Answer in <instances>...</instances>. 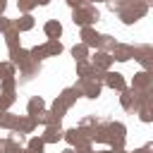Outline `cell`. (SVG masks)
<instances>
[{
    "instance_id": "1",
    "label": "cell",
    "mask_w": 153,
    "mask_h": 153,
    "mask_svg": "<svg viewBox=\"0 0 153 153\" xmlns=\"http://www.w3.org/2000/svg\"><path fill=\"white\" fill-rule=\"evenodd\" d=\"M146 12H148L146 0H127V2L122 5V10L117 12V17L122 19V24H134V22H139L141 17H146Z\"/></svg>"
},
{
    "instance_id": "2",
    "label": "cell",
    "mask_w": 153,
    "mask_h": 153,
    "mask_svg": "<svg viewBox=\"0 0 153 153\" xmlns=\"http://www.w3.org/2000/svg\"><path fill=\"white\" fill-rule=\"evenodd\" d=\"M98 19H100V12H98V7L93 2H86V5L72 10V22L76 26H93Z\"/></svg>"
},
{
    "instance_id": "3",
    "label": "cell",
    "mask_w": 153,
    "mask_h": 153,
    "mask_svg": "<svg viewBox=\"0 0 153 153\" xmlns=\"http://www.w3.org/2000/svg\"><path fill=\"white\" fill-rule=\"evenodd\" d=\"M143 100H146V93H143V91H136V88H124V91H120V105H122L127 112H136Z\"/></svg>"
},
{
    "instance_id": "4",
    "label": "cell",
    "mask_w": 153,
    "mask_h": 153,
    "mask_svg": "<svg viewBox=\"0 0 153 153\" xmlns=\"http://www.w3.org/2000/svg\"><path fill=\"white\" fill-rule=\"evenodd\" d=\"M108 129H110V141H108V146H110L112 151L124 148V143H127V127H124L122 122L110 120V122H108Z\"/></svg>"
},
{
    "instance_id": "5",
    "label": "cell",
    "mask_w": 153,
    "mask_h": 153,
    "mask_svg": "<svg viewBox=\"0 0 153 153\" xmlns=\"http://www.w3.org/2000/svg\"><path fill=\"white\" fill-rule=\"evenodd\" d=\"M72 148H76V146H84V143H93L91 141V134L86 131V129H81V127H72V129H65V136H62Z\"/></svg>"
},
{
    "instance_id": "6",
    "label": "cell",
    "mask_w": 153,
    "mask_h": 153,
    "mask_svg": "<svg viewBox=\"0 0 153 153\" xmlns=\"http://www.w3.org/2000/svg\"><path fill=\"white\" fill-rule=\"evenodd\" d=\"M100 88H103V84H98L96 79H91V76H86V79H79L76 81V91L84 96V98H98L100 96Z\"/></svg>"
},
{
    "instance_id": "7",
    "label": "cell",
    "mask_w": 153,
    "mask_h": 153,
    "mask_svg": "<svg viewBox=\"0 0 153 153\" xmlns=\"http://www.w3.org/2000/svg\"><path fill=\"white\" fill-rule=\"evenodd\" d=\"M134 60H136L143 69H151V65H153V45H148V43L134 45Z\"/></svg>"
},
{
    "instance_id": "8",
    "label": "cell",
    "mask_w": 153,
    "mask_h": 153,
    "mask_svg": "<svg viewBox=\"0 0 153 153\" xmlns=\"http://www.w3.org/2000/svg\"><path fill=\"white\" fill-rule=\"evenodd\" d=\"M108 122H110V117L98 120V124H96V129H93V134H91V141H93V143H105V146H108V141H110V129H108Z\"/></svg>"
},
{
    "instance_id": "9",
    "label": "cell",
    "mask_w": 153,
    "mask_h": 153,
    "mask_svg": "<svg viewBox=\"0 0 153 153\" xmlns=\"http://www.w3.org/2000/svg\"><path fill=\"white\" fill-rule=\"evenodd\" d=\"M10 62H12L14 67L24 69V67L31 62V55H29V50H24L22 45H17V48H10Z\"/></svg>"
},
{
    "instance_id": "10",
    "label": "cell",
    "mask_w": 153,
    "mask_h": 153,
    "mask_svg": "<svg viewBox=\"0 0 153 153\" xmlns=\"http://www.w3.org/2000/svg\"><path fill=\"white\" fill-rule=\"evenodd\" d=\"M103 86H108V88H112V91H124L127 88V81H124V76L120 74V72H105V79H103Z\"/></svg>"
},
{
    "instance_id": "11",
    "label": "cell",
    "mask_w": 153,
    "mask_h": 153,
    "mask_svg": "<svg viewBox=\"0 0 153 153\" xmlns=\"http://www.w3.org/2000/svg\"><path fill=\"white\" fill-rule=\"evenodd\" d=\"M62 136H65V129H62L60 124H48V127L43 129V134H41V139L45 141V146H48V143L62 141Z\"/></svg>"
},
{
    "instance_id": "12",
    "label": "cell",
    "mask_w": 153,
    "mask_h": 153,
    "mask_svg": "<svg viewBox=\"0 0 153 153\" xmlns=\"http://www.w3.org/2000/svg\"><path fill=\"white\" fill-rule=\"evenodd\" d=\"M112 55L110 53H105V50H96V55L91 57V65L96 67V69H103V72H108L110 67H112Z\"/></svg>"
},
{
    "instance_id": "13",
    "label": "cell",
    "mask_w": 153,
    "mask_h": 153,
    "mask_svg": "<svg viewBox=\"0 0 153 153\" xmlns=\"http://www.w3.org/2000/svg\"><path fill=\"white\" fill-rule=\"evenodd\" d=\"M38 72H41V62H29L24 69H19V76H17V84H29L33 76H38Z\"/></svg>"
},
{
    "instance_id": "14",
    "label": "cell",
    "mask_w": 153,
    "mask_h": 153,
    "mask_svg": "<svg viewBox=\"0 0 153 153\" xmlns=\"http://www.w3.org/2000/svg\"><path fill=\"white\" fill-rule=\"evenodd\" d=\"M81 43L88 45V48H98V41H100V33L93 29V26H81V33H79Z\"/></svg>"
},
{
    "instance_id": "15",
    "label": "cell",
    "mask_w": 153,
    "mask_h": 153,
    "mask_svg": "<svg viewBox=\"0 0 153 153\" xmlns=\"http://www.w3.org/2000/svg\"><path fill=\"white\" fill-rule=\"evenodd\" d=\"M110 55H112V60H117V62H127V60L134 57V45H129V43H117Z\"/></svg>"
},
{
    "instance_id": "16",
    "label": "cell",
    "mask_w": 153,
    "mask_h": 153,
    "mask_svg": "<svg viewBox=\"0 0 153 153\" xmlns=\"http://www.w3.org/2000/svg\"><path fill=\"white\" fill-rule=\"evenodd\" d=\"M151 81H153V74H151L148 69H141V72L134 74V79H131V88H136V91H146V88L151 86Z\"/></svg>"
},
{
    "instance_id": "17",
    "label": "cell",
    "mask_w": 153,
    "mask_h": 153,
    "mask_svg": "<svg viewBox=\"0 0 153 153\" xmlns=\"http://www.w3.org/2000/svg\"><path fill=\"white\" fill-rule=\"evenodd\" d=\"M36 127H38V122H36V117L33 115H19V122H17V131H22V134H33L36 131Z\"/></svg>"
},
{
    "instance_id": "18",
    "label": "cell",
    "mask_w": 153,
    "mask_h": 153,
    "mask_svg": "<svg viewBox=\"0 0 153 153\" xmlns=\"http://www.w3.org/2000/svg\"><path fill=\"white\" fill-rule=\"evenodd\" d=\"M43 33H45V38H60L62 36V24L57 19H48L43 24Z\"/></svg>"
},
{
    "instance_id": "19",
    "label": "cell",
    "mask_w": 153,
    "mask_h": 153,
    "mask_svg": "<svg viewBox=\"0 0 153 153\" xmlns=\"http://www.w3.org/2000/svg\"><path fill=\"white\" fill-rule=\"evenodd\" d=\"M79 96H81V93L76 91V86H67V88H62V91H60V96H57V98H60L67 108H72V105L76 103V98H79Z\"/></svg>"
},
{
    "instance_id": "20",
    "label": "cell",
    "mask_w": 153,
    "mask_h": 153,
    "mask_svg": "<svg viewBox=\"0 0 153 153\" xmlns=\"http://www.w3.org/2000/svg\"><path fill=\"white\" fill-rule=\"evenodd\" d=\"M19 33H22V31L14 26V19H12V24L7 26V31L2 33V36H5V43H7V48H17V45H19Z\"/></svg>"
},
{
    "instance_id": "21",
    "label": "cell",
    "mask_w": 153,
    "mask_h": 153,
    "mask_svg": "<svg viewBox=\"0 0 153 153\" xmlns=\"http://www.w3.org/2000/svg\"><path fill=\"white\" fill-rule=\"evenodd\" d=\"M33 117H36V122H38V124H43V127H48V124H60V122H62L53 110H41V112H38V115H33Z\"/></svg>"
},
{
    "instance_id": "22",
    "label": "cell",
    "mask_w": 153,
    "mask_h": 153,
    "mask_svg": "<svg viewBox=\"0 0 153 153\" xmlns=\"http://www.w3.org/2000/svg\"><path fill=\"white\" fill-rule=\"evenodd\" d=\"M136 115H139V120L141 122H153V100H143L141 105H139V110H136Z\"/></svg>"
},
{
    "instance_id": "23",
    "label": "cell",
    "mask_w": 153,
    "mask_h": 153,
    "mask_svg": "<svg viewBox=\"0 0 153 153\" xmlns=\"http://www.w3.org/2000/svg\"><path fill=\"white\" fill-rule=\"evenodd\" d=\"M14 26H17L19 31H31V29L36 26V19L31 17V12H24L19 19H14Z\"/></svg>"
},
{
    "instance_id": "24",
    "label": "cell",
    "mask_w": 153,
    "mask_h": 153,
    "mask_svg": "<svg viewBox=\"0 0 153 153\" xmlns=\"http://www.w3.org/2000/svg\"><path fill=\"white\" fill-rule=\"evenodd\" d=\"M41 110H45V100H43L41 96H31L29 103H26V112H29V115H38Z\"/></svg>"
},
{
    "instance_id": "25",
    "label": "cell",
    "mask_w": 153,
    "mask_h": 153,
    "mask_svg": "<svg viewBox=\"0 0 153 153\" xmlns=\"http://www.w3.org/2000/svg\"><path fill=\"white\" fill-rule=\"evenodd\" d=\"M43 45H45V53H48V57H57V55L65 50V48H62V43H60V38H48Z\"/></svg>"
},
{
    "instance_id": "26",
    "label": "cell",
    "mask_w": 153,
    "mask_h": 153,
    "mask_svg": "<svg viewBox=\"0 0 153 153\" xmlns=\"http://www.w3.org/2000/svg\"><path fill=\"white\" fill-rule=\"evenodd\" d=\"M88 45H84L81 41L79 43H74L72 45V57H74V62H81V60H88Z\"/></svg>"
},
{
    "instance_id": "27",
    "label": "cell",
    "mask_w": 153,
    "mask_h": 153,
    "mask_svg": "<svg viewBox=\"0 0 153 153\" xmlns=\"http://www.w3.org/2000/svg\"><path fill=\"white\" fill-rule=\"evenodd\" d=\"M117 45V41L110 36V33H100V41H98V48L96 50H105V53H112Z\"/></svg>"
},
{
    "instance_id": "28",
    "label": "cell",
    "mask_w": 153,
    "mask_h": 153,
    "mask_svg": "<svg viewBox=\"0 0 153 153\" xmlns=\"http://www.w3.org/2000/svg\"><path fill=\"white\" fill-rule=\"evenodd\" d=\"M26 151L29 153H43L45 151V141L41 136H31V139H26Z\"/></svg>"
},
{
    "instance_id": "29",
    "label": "cell",
    "mask_w": 153,
    "mask_h": 153,
    "mask_svg": "<svg viewBox=\"0 0 153 153\" xmlns=\"http://www.w3.org/2000/svg\"><path fill=\"white\" fill-rule=\"evenodd\" d=\"M93 74V65H91V60H81V62H76V76L79 79H86V76H91Z\"/></svg>"
},
{
    "instance_id": "30",
    "label": "cell",
    "mask_w": 153,
    "mask_h": 153,
    "mask_svg": "<svg viewBox=\"0 0 153 153\" xmlns=\"http://www.w3.org/2000/svg\"><path fill=\"white\" fill-rule=\"evenodd\" d=\"M96 124H98V117H96V115H86V117H81V122H79L76 127H81V129H86L88 134H93Z\"/></svg>"
},
{
    "instance_id": "31",
    "label": "cell",
    "mask_w": 153,
    "mask_h": 153,
    "mask_svg": "<svg viewBox=\"0 0 153 153\" xmlns=\"http://www.w3.org/2000/svg\"><path fill=\"white\" fill-rule=\"evenodd\" d=\"M7 76H17V67L7 60V62H0V81L7 79Z\"/></svg>"
},
{
    "instance_id": "32",
    "label": "cell",
    "mask_w": 153,
    "mask_h": 153,
    "mask_svg": "<svg viewBox=\"0 0 153 153\" xmlns=\"http://www.w3.org/2000/svg\"><path fill=\"white\" fill-rule=\"evenodd\" d=\"M14 100H17V96L14 93H0V112H5V110H10L12 105H14Z\"/></svg>"
},
{
    "instance_id": "33",
    "label": "cell",
    "mask_w": 153,
    "mask_h": 153,
    "mask_svg": "<svg viewBox=\"0 0 153 153\" xmlns=\"http://www.w3.org/2000/svg\"><path fill=\"white\" fill-rule=\"evenodd\" d=\"M29 55H31V60H33V62H43V60L48 57V53H45V45H33V48L29 50Z\"/></svg>"
},
{
    "instance_id": "34",
    "label": "cell",
    "mask_w": 153,
    "mask_h": 153,
    "mask_svg": "<svg viewBox=\"0 0 153 153\" xmlns=\"http://www.w3.org/2000/svg\"><path fill=\"white\" fill-rule=\"evenodd\" d=\"M0 88H2L5 93H14V88H17V76H7V79H2V81H0Z\"/></svg>"
},
{
    "instance_id": "35",
    "label": "cell",
    "mask_w": 153,
    "mask_h": 153,
    "mask_svg": "<svg viewBox=\"0 0 153 153\" xmlns=\"http://www.w3.org/2000/svg\"><path fill=\"white\" fill-rule=\"evenodd\" d=\"M50 110H53V112H55V115H57V117L62 120V117H65V112H67L69 108H67V105H65V103H62L60 98H55V100H53V105H50Z\"/></svg>"
},
{
    "instance_id": "36",
    "label": "cell",
    "mask_w": 153,
    "mask_h": 153,
    "mask_svg": "<svg viewBox=\"0 0 153 153\" xmlns=\"http://www.w3.org/2000/svg\"><path fill=\"white\" fill-rule=\"evenodd\" d=\"M7 139H10L14 146H24V143H26V134H22V131H17V129H12V131L7 134Z\"/></svg>"
},
{
    "instance_id": "37",
    "label": "cell",
    "mask_w": 153,
    "mask_h": 153,
    "mask_svg": "<svg viewBox=\"0 0 153 153\" xmlns=\"http://www.w3.org/2000/svg\"><path fill=\"white\" fill-rule=\"evenodd\" d=\"M36 5H38V0H17V7H19L22 14H24V12H31Z\"/></svg>"
},
{
    "instance_id": "38",
    "label": "cell",
    "mask_w": 153,
    "mask_h": 153,
    "mask_svg": "<svg viewBox=\"0 0 153 153\" xmlns=\"http://www.w3.org/2000/svg\"><path fill=\"white\" fill-rule=\"evenodd\" d=\"M14 148H17V146H14L7 136H5V139H0V153H12Z\"/></svg>"
},
{
    "instance_id": "39",
    "label": "cell",
    "mask_w": 153,
    "mask_h": 153,
    "mask_svg": "<svg viewBox=\"0 0 153 153\" xmlns=\"http://www.w3.org/2000/svg\"><path fill=\"white\" fill-rule=\"evenodd\" d=\"M76 153H96L93 143H84V146H76Z\"/></svg>"
},
{
    "instance_id": "40",
    "label": "cell",
    "mask_w": 153,
    "mask_h": 153,
    "mask_svg": "<svg viewBox=\"0 0 153 153\" xmlns=\"http://www.w3.org/2000/svg\"><path fill=\"white\" fill-rule=\"evenodd\" d=\"M10 24H12V19H7V17H5V14H0V33H5V31H7V26H10Z\"/></svg>"
},
{
    "instance_id": "41",
    "label": "cell",
    "mask_w": 153,
    "mask_h": 153,
    "mask_svg": "<svg viewBox=\"0 0 153 153\" xmlns=\"http://www.w3.org/2000/svg\"><path fill=\"white\" fill-rule=\"evenodd\" d=\"M65 2H67V5H69V7L74 10V7H81V5H86L88 0H65Z\"/></svg>"
},
{
    "instance_id": "42",
    "label": "cell",
    "mask_w": 153,
    "mask_h": 153,
    "mask_svg": "<svg viewBox=\"0 0 153 153\" xmlns=\"http://www.w3.org/2000/svg\"><path fill=\"white\" fill-rule=\"evenodd\" d=\"M143 93H146V100H153V81H151V86H148Z\"/></svg>"
},
{
    "instance_id": "43",
    "label": "cell",
    "mask_w": 153,
    "mask_h": 153,
    "mask_svg": "<svg viewBox=\"0 0 153 153\" xmlns=\"http://www.w3.org/2000/svg\"><path fill=\"white\" fill-rule=\"evenodd\" d=\"M141 148H143V153H153V141H148V143H143Z\"/></svg>"
},
{
    "instance_id": "44",
    "label": "cell",
    "mask_w": 153,
    "mask_h": 153,
    "mask_svg": "<svg viewBox=\"0 0 153 153\" xmlns=\"http://www.w3.org/2000/svg\"><path fill=\"white\" fill-rule=\"evenodd\" d=\"M5 7H7V0H0V14H5Z\"/></svg>"
},
{
    "instance_id": "45",
    "label": "cell",
    "mask_w": 153,
    "mask_h": 153,
    "mask_svg": "<svg viewBox=\"0 0 153 153\" xmlns=\"http://www.w3.org/2000/svg\"><path fill=\"white\" fill-rule=\"evenodd\" d=\"M62 153H76V148H72V146H67V148H65Z\"/></svg>"
},
{
    "instance_id": "46",
    "label": "cell",
    "mask_w": 153,
    "mask_h": 153,
    "mask_svg": "<svg viewBox=\"0 0 153 153\" xmlns=\"http://www.w3.org/2000/svg\"><path fill=\"white\" fill-rule=\"evenodd\" d=\"M12 153H29V151H24V148H22V146H17V148H14V151H12Z\"/></svg>"
},
{
    "instance_id": "47",
    "label": "cell",
    "mask_w": 153,
    "mask_h": 153,
    "mask_svg": "<svg viewBox=\"0 0 153 153\" xmlns=\"http://www.w3.org/2000/svg\"><path fill=\"white\" fill-rule=\"evenodd\" d=\"M112 153H129V151H124V148H117V151H112Z\"/></svg>"
},
{
    "instance_id": "48",
    "label": "cell",
    "mask_w": 153,
    "mask_h": 153,
    "mask_svg": "<svg viewBox=\"0 0 153 153\" xmlns=\"http://www.w3.org/2000/svg\"><path fill=\"white\" fill-rule=\"evenodd\" d=\"M96 153H112V148H108V151H96Z\"/></svg>"
},
{
    "instance_id": "49",
    "label": "cell",
    "mask_w": 153,
    "mask_h": 153,
    "mask_svg": "<svg viewBox=\"0 0 153 153\" xmlns=\"http://www.w3.org/2000/svg\"><path fill=\"white\" fill-rule=\"evenodd\" d=\"M48 2H50V0H38V5H48Z\"/></svg>"
},
{
    "instance_id": "50",
    "label": "cell",
    "mask_w": 153,
    "mask_h": 153,
    "mask_svg": "<svg viewBox=\"0 0 153 153\" xmlns=\"http://www.w3.org/2000/svg\"><path fill=\"white\" fill-rule=\"evenodd\" d=\"M146 5H148V7H153V0H146Z\"/></svg>"
},
{
    "instance_id": "51",
    "label": "cell",
    "mask_w": 153,
    "mask_h": 153,
    "mask_svg": "<svg viewBox=\"0 0 153 153\" xmlns=\"http://www.w3.org/2000/svg\"><path fill=\"white\" fill-rule=\"evenodd\" d=\"M131 153H143V148H136V151H131Z\"/></svg>"
}]
</instances>
